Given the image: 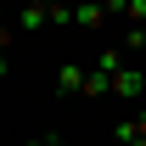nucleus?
<instances>
[{"mask_svg":"<svg viewBox=\"0 0 146 146\" xmlns=\"http://www.w3.org/2000/svg\"><path fill=\"white\" fill-rule=\"evenodd\" d=\"M112 96H118V101H141V96H146V73H135L124 62V68L112 73Z\"/></svg>","mask_w":146,"mask_h":146,"instance_id":"1","label":"nucleus"},{"mask_svg":"<svg viewBox=\"0 0 146 146\" xmlns=\"http://www.w3.org/2000/svg\"><path fill=\"white\" fill-rule=\"evenodd\" d=\"M107 11H101V0H73V28H101Z\"/></svg>","mask_w":146,"mask_h":146,"instance_id":"2","label":"nucleus"},{"mask_svg":"<svg viewBox=\"0 0 146 146\" xmlns=\"http://www.w3.org/2000/svg\"><path fill=\"white\" fill-rule=\"evenodd\" d=\"M84 73H90V68H79V62H62V73H56V90H62V96H79V90H84Z\"/></svg>","mask_w":146,"mask_h":146,"instance_id":"3","label":"nucleus"},{"mask_svg":"<svg viewBox=\"0 0 146 146\" xmlns=\"http://www.w3.org/2000/svg\"><path fill=\"white\" fill-rule=\"evenodd\" d=\"M45 23H51V11H45V0H28V6L17 11V28H28V34H34V28H45Z\"/></svg>","mask_w":146,"mask_h":146,"instance_id":"4","label":"nucleus"},{"mask_svg":"<svg viewBox=\"0 0 146 146\" xmlns=\"http://www.w3.org/2000/svg\"><path fill=\"white\" fill-rule=\"evenodd\" d=\"M79 96H90V101H96V96H112V79H107L101 68H90V73H84V90H79Z\"/></svg>","mask_w":146,"mask_h":146,"instance_id":"5","label":"nucleus"},{"mask_svg":"<svg viewBox=\"0 0 146 146\" xmlns=\"http://www.w3.org/2000/svg\"><path fill=\"white\" fill-rule=\"evenodd\" d=\"M118 146H146V129L135 118H118Z\"/></svg>","mask_w":146,"mask_h":146,"instance_id":"6","label":"nucleus"},{"mask_svg":"<svg viewBox=\"0 0 146 146\" xmlns=\"http://www.w3.org/2000/svg\"><path fill=\"white\" fill-rule=\"evenodd\" d=\"M45 11H51V28H68L73 23V0H51Z\"/></svg>","mask_w":146,"mask_h":146,"instance_id":"7","label":"nucleus"},{"mask_svg":"<svg viewBox=\"0 0 146 146\" xmlns=\"http://www.w3.org/2000/svg\"><path fill=\"white\" fill-rule=\"evenodd\" d=\"M124 23L141 28V23H146V0H124Z\"/></svg>","mask_w":146,"mask_h":146,"instance_id":"8","label":"nucleus"},{"mask_svg":"<svg viewBox=\"0 0 146 146\" xmlns=\"http://www.w3.org/2000/svg\"><path fill=\"white\" fill-rule=\"evenodd\" d=\"M124 51H146V28H124Z\"/></svg>","mask_w":146,"mask_h":146,"instance_id":"9","label":"nucleus"},{"mask_svg":"<svg viewBox=\"0 0 146 146\" xmlns=\"http://www.w3.org/2000/svg\"><path fill=\"white\" fill-rule=\"evenodd\" d=\"M0 51H11V28H6V23H0Z\"/></svg>","mask_w":146,"mask_h":146,"instance_id":"10","label":"nucleus"},{"mask_svg":"<svg viewBox=\"0 0 146 146\" xmlns=\"http://www.w3.org/2000/svg\"><path fill=\"white\" fill-rule=\"evenodd\" d=\"M23 146H56V141H23Z\"/></svg>","mask_w":146,"mask_h":146,"instance_id":"11","label":"nucleus"},{"mask_svg":"<svg viewBox=\"0 0 146 146\" xmlns=\"http://www.w3.org/2000/svg\"><path fill=\"white\" fill-rule=\"evenodd\" d=\"M0 79H6V51H0Z\"/></svg>","mask_w":146,"mask_h":146,"instance_id":"12","label":"nucleus"},{"mask_svg":"<svg viewBox=\"0 0 146 146\" xmlns=\"http://www.w3.org/2000/svg\"><path fill=\"white\" fill-rule=\"evenodd\" d=\"M0 23H6V6H0Z\"/></svg>","mask_w":146,"mask_h":146,"instance_id":"13","label":"nucleus"},{"mask_svg":"<svg viewBox=\"0 0 146 146\" xmlns=\"http://www.w3.org/2000/svg\"><path fill=\"white\" fill-rule=\"evenodd\" d=\"M141 28H146V23H141Z\"/></svg>","mask_w":146,"mask_h":146,"instance_id":"14","label":"nucleus"}]
</instances>
